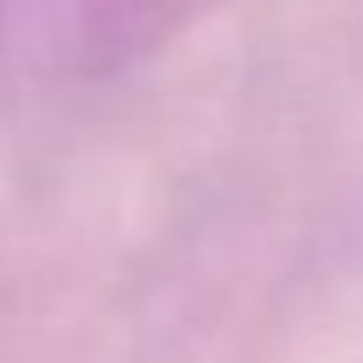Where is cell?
Segmentation results:
<instances>
[{"label":"cell","mask_w":363,"mask_h":363,"mask_svg":"<svg viewBox=\"0 0 363 363\" xmlns=\"http://www.w3.org/2000/svg\"><path fill=\"white\" fill-rule=\"evenodd\" d=\"M216 0H0V68L28 79H108L182 28Z\"/></svg>","instance_id":"cell-1"}]
</instances>
